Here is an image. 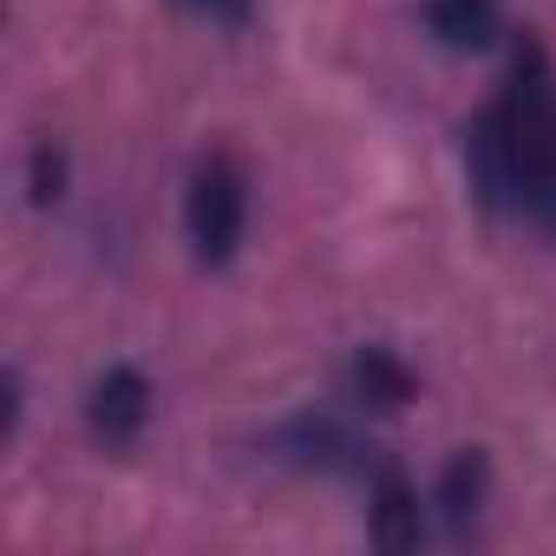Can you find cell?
Segmentation results:
<instances>
[{
	"instance_id": "5b68a950",
	"label": "cell",
	"mask_w": 556,
	"mask_h": 556,
	"mask_svg": "<svg viewBox=\"0 0 556 556\" xmlns=\"http://www.w3.org/2000/svg\"><path fill=\"white\" fill-rule=\"evenodd\" d=\"M348 387H354L361 406H380V413H400L413 400V374L393 348H361L354 367H348Z\"/></svg>"
},
{
	"instance_id": "52a82bcc",
	"label": "cell",
	"mask_w": 556,
	"mask_h": 556,
	"mask_svg": "<svg viewBox=\"0 0 556 556\" xmlns=\"http://www.w3.org/2000/svg\"><path fill=\"white\" fill-rule=\"evenodd\" d=\"M478 497H484V458L478 452H458L445 465V478H439V510L452 523H465V517H478Z\"/></svg>"
},
{
	"instance_id": "6da1fadb",
	"label": "cell",
	"mask_w": 556,
	"mask_h": 556,
	"mask_svg": "<svg viewBox=\"0 0 556 556\" xmlns=\"http://www.w3.org/2000/svg\"><path fill=\"white\" fill-rule=\"evenodd\" d=\"M549 164H556V73L523 40L517 60H510L504 92L465 131V170H471V190L491 210L523 216V203H530V190Z\"/></svg>"
},
{
	"instance_id": "7a4b0ae2",
	"label": "cell",
	"mask_w": 556,
	"mask_h": 556,
	"mask_svg": "<svg viewBox=\"0 0 556 556\" xmlns=\"http://www.w3.org/2000/svg\"><path fill=\"white\" fill-rule=\"evenodd\" d=\"M249 229V177L236 157H203L184 184V242L203 268H223Z\"/></svg>"
},
{
	"instance_id": "9c48e42d",
	"label": "cell",
	"mask_w": 556,
	"mask_h": 556,
	"mask_svg": "<svg viewBox=\"0 0 556 556\" xmlns=\"http://www.w3.org/2000/svg\"><path fill=\"white\" fill-rule=\"evenodd\" d=\"M184 8H190L197 21H216V27H249L255 0H184Z\"/></svg>"
},
{
	"instance_id": "8992f818",
	"label": "cell",
	"mask_w": 556,
	"mask_h": 556,
	"mask_svg": "<svg viewBox=\"0 0 556 556\" xmlns=\"http://www.w3.org/2000/svg\"><path fill=\"white\" fill-rule=\"evenodd\" d=\"M419 536H426V523H419V491H413L400 471H380V478H374V543L413 549Z\"/></svg>"
},
{
	"instance_id": "ba28073f",
	"label": "cell",
	"mask_w": 556,
	"mask_h": 556,
	"mask_svg": "<svg viewBox=\"0 0 556 556\" xmlns=\"http://www.w3.org/2000/svg\"><path fill=\"white\" fill-rule=\"evenodd\" d=\"M27 197L47 210L66 197V151L60 144H34V164H27Z\"/></svg>"
},
{
	"instance_id": "277c9868",
	"label": "cell",
	"mask_w": 556,
	"mask_h": 556,
	"mask_svg": "<svg viewBox=\"0 0 556 556\" xmlns=\"http://www.w3.org/2000/svg\"><path fill=\"white\" fill-rule=\"evenodd\" d=\"M419 27L445 53H484L504 34V8L497 0H419Z\"/></svg>"
},
{
	"instance_id": "3957f363",
	"label": "cell",
	"mask_w": 556,
	"mask_h": 556,
	"mask_svg": "<svg viewBox=\"0 0 556 556\" xmlns=\"http://www.w3.org/2000/svg\"><path fill=\"white\" fill-rule=\"evenodd\" d=\"M86 426H92V439H99V445H112V452L138 445V439H144V426H151V380H144L138 367H105V374L92 380Z\"/></svg>"
}]
</instances>
